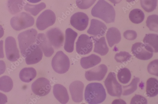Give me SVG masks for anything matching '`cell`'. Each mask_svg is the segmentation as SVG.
<instances>
[{
	"label": "cell",
	"instance_id": "1",
	"mask_svg": "<svg viewBox=\"0 0 158 104\" xmlns=\"http://www.w3.org/2000/svg\"><path fill=\"white\" fill-rule=\"evenodd\" d=\"M92 16L98 18L107 23L114 22L116 13L113 7L105 0H99L92 9Z\"/></svg>",
	"mask_w": 158,
	"mask_h": 104
},
{
	"label": "cell",
	"instance_id": "2",
	"mask_svg": "<svg viewBox=\"0 0 158 104\" xmlns=\"http://www.w3.org/2000/svg\"><path fill=\"white\" fill-rule=\"evenodd\" d=\"M85 97V101L89 104H99L106 99V94L101 84L92 83L89 84L86 87Z\"/></svg>",
	"mask_w": 158,
	"mask_h": 104
},
{
	"label": "cell",
	"instance_id": "3",
	"mask_svg": "<svg viewBox=\"0 0 158 104\" xmlns=\"http://www.w3.org/2000/svg\"><path fill=\"white\" fill-rule=\"evenodd\" d=\"M35 20L30 14L28 13L22 12L13 17L10 21L12 28L17 31H19L32 26Z\"/></svg>",
	"mask_w": 158,
	"mask_h": 104
},
{
	"label": "cell",
	"instance_id": "4",
	"mask_svg": "<svg viewBox=\"0 0 158 104\" xmlns=\"http://www.w3.org/2000/svg\"><path fill=\"white\" fill-rule=\"evenodd\" d=\"M37 32L35 29H31L20 33L18 40L21 52L24 57L25 52L36 41Z\"/></svg>",
	"mask_w": 158,
	"mask_h": 104
},
{
	"label": "cell",
	"instance_id": "5",
	"mask_svg": "<svg viewBox=\"0 0 158 104\" xmlns=\"http://www.w3.org/2000/svg\"><path fill=\"white\" fill-rule=\"evenodd\" d=\"M70 61L68 57L62 51L57 52L52 61V66L54 71L63 74L68 71L70 67Z\"/></svg>",
	"mask_w": 158,
	"mask_h": 104
},
{
	"label": "cell",
	"instance_id": "6",
	"mask_svg": "<svg viewBox=\"0 0 158 104\" xmlns=\"http://www.w3.org/2000/svg\"><path fill=\"white\" fill-rule=\"evenodd\" d=\"M56 17L53 11L47 10L44 11L37 18L36 26L38 29L43 31L53 25L56 22Z\"/></svg>",
	"mask_w": 158,
	"mask_h": 104
},
{
	"label": "cell",
	"instance_id": "7",
	"mask_svg": "<svg viewBox=\"0 0 158 104\" xmlns=\"http://www.w3.org/2000/svg\"><path fill=\"white\" fill-rule=\"evenodd\" d=\"M108 93L111 96L120 97H121L123 89L122 85L117 82L115 74L110 72L104 82Z\"/></svg>",
	"mask_w": 158,
	"mask_h": 104
},
{
	"label": "cell",
	"instance_id": "8",
	"mask_svg": "<svg viewBox=\"0 0 158 104\" xmlns=\"http://www.w3.org/2000/svg\"><path fill=\"white\" fill-rule=\"evenodd\" d=\"M43 57L41 48L36 44L31 46L25 52L24 56L26 64H34L40 61Z\"/></svg>",
	"mask_w": 158,
	"mask_h": 104
},
{
	"label": "cell",
	"instance_id": "9",
	"mask_svg": "<svg viewBox=\"0 0 158 104\" xmlns=\"http://www.w3.org/2000/svg\"><path fill=\"white\" fill-rule=\"evenodd\" d=\"M93 44L91 37L86 34H82L79 37L76 43V49L79 55L89 54L93 49Z\"/></svg>",
	"mask_w": 158,
	"mask_h": 104
},
{
	"label": "cell",
	"instance_id": "10",
	"mask_svg": "<svg viewBox=\"0 0 158 104\" xmlns=\"http://www.w3.org/2000/svg\"><path fill=\"white\" fill-rule=\"evenodd\" d=\"M5 47L6 56L8 60L15 62L19 59L20 56L15 38L12 37H7L5 40Z\"/></svg>",
	"mask_w": 158,
	"mask_h": 104
},
{
	"label": "cell",
	"instance_id": "11",
	"mask_svg": "<svg viewBox=\"0 0 158 104\" xmlns=\"http://www.w3.org/2000/svg\"><path fill=\"white\" fill-rule=\"evenodd\" d=\"M31 89L33 92L40 96H45L50 92L51 86L50 81L45 78H39L32 84Z\"/></svg>",
	"mask_w": 158,
	"mask_h": 104
},
{
	"label": "cell",
	"instance_id": "12",
	"mask_svg": "<svg viewBox=\"0 0 158 104\" xmlns=\"http://www.w3.org/2000/svg\"><path fill=\"white\" fill-rule=\"evenodd\" d=\"M89 21L88 16L82 12L75 13L71 17L70 23L77 30L83 31L87 28Z\"/></svg>",
	"mask_w": 158,
	"mask_h": 104
},
{
	"label": "cell",
	"instance_id": "13",
	"mask_svg": "<svg viewBox=\"0 0 158 104\" xmlns=\"http://www.w3.org/2000/svg\"><path fill=\"white\" fill-rule=\"evenodd\" d=\"M46 36L52 45L56 49H59L62 46L64 36L59 29L54 28L50 29L47 32Z\"/></svg>",
	"mask_w": 158,
	"mask_h": 104
},
{
	"label": "cell",
	"instance_id": "14",
	"mask_svg": "<svg viewBox=\"0 0 158 104\" xmlns=\"http://www.w3.org/2000/svg\"><path fill=\"white\" fill-rule=\"evenodd\" d=\"M108 71V68L105 64H102L86 72L85 77L89 81H101L102 80Z\"/></svg>",
	"mask_w": 158,
	"mask_h": 104
},
{
	"label": "cell",
	"instance_id": "15",
	"mask_svg": "<svg viewBox=\"0 0 158 104\" xmlns=\"http://www.w3.org/2000/svg\"><path fill=\"white\" fill-rule=\"evenodd\" d=\"M131 52L136 58L140 60H148L153 56V53L148 51L141 43H137L133 44Z\"/></svg>",
	"mask_w": 158,
	"mask_h": 104
},
{
	"label": "cell",
	"instance_id": "16",
	"mask_svg": "<svg viewBox=\"0 0 158 104\" xmlns=\"http://www.w3.org/2000/svg\"><path fill=\"white\" fill-rule=\"evenodd\" d=\"M36 42L43 51L45 56L50 57L54 53V49L44 34H39L37 35Z\"/></svg>",
	"mask_w": 158,
	"mask_h": 104
},
{
	"label": "cell",
	"instance_id": "17",
	"mask_svg": "<svg viewBox=\"0 0 158 104\" xmlns=\"http://www.w3.org/2000/svg\"><path fill=\"white\" fill-rule=\"evenodd\" d=\"M84 85L80 81H75L70 85L69 90L73 101L77 103L83 100V92Z\"/></svg>",
	"mask_w": 158,
	"mask_h": 104
},
{
	"label": "cell",
	"instance_id": "18",
	"mask_svg": "<svg viewBox=\"0 0 158 104\" xmlns=\"http://www.w3.org/2000/svg\"><path fill=\"white\" fill-rule=\"evenodd\" d=\"M107 29L106 26L103 22L93 19L91 21L90 27L87 33L90 35L100 37L105 35Z\"/></svg>",
	"mask_w": 158,
	"mask_h": 104
},
{
	"label": "cell",
	"instance_id": "19",
	"mask_svg": "<svg viewBox=\"0 0 158 104\" xmlns=\"http://www.w3.org/2000/svg\"><path fill=\"white\" fill-rule=\"evenodd\" d=\"M53 92L56 98L61 103L66 104L69 102V98L68 91L63 85L59 84L55 85Z\"/></svg>",
	"mask_w": 158,
	"mask_h": 104
},
{
	"label": "cell",
	"instance_id": "20",
	"mask_svg": "<svg viewBox=\"0 0 158 104\" xmlns=\"http://www.w3.org/2000/svg\"><path fill=\"white\" fill-rule=\"evenodd\" d=\"M77 36V33L71 28L66 30L64 48L68 52L71 53L73 51L74 42Z\"/></svg>",
	"mask_w": 158,
	"mask_h": 104
},
{
	"label": "cell",
	"instance_id": "21",
	"mask_svg": "<svg viewBox=\"0 0 158 104\" xmlns=\"http://www.w3.org/2000/svg\"><path fill=\"white\" fill-rule=\"evenodd\" d=\"M147 49L152 52L157 53L158 51V36L157 34H148L146 35L143 40Z\"/></svg>",
	"mask_w": 158,
	"mask_h": 104
},
{
	"label": "cell",
	"instance_id": "22",
	"mask_svg": "<svg viewBox=\"0 0 158 104\" xmlns=\"http://www.w3.org/2000/svg\"><path fill=\"white\" fill-rule=\"evenodd\" d=\"M93 39L95 44L94 52L101 56L106 55L108 52L109 48L107 45L104 37L98 39L94 36H91Z\"/></svg>",
	"mask_w": 158,
	"mask_h": 104
},
{
	"label": "cell",
	"instance_id": "23",
	"mask_svg": "<svg viewBox=\"0 0 158 104\" xmlns=\"http://www.w3.org/2000/svg\"><path fill=\"white\" fill-rule=\"evenodd\" d=\"M106 36L108 43L111 48L119 43L121 40V33L119 30L115 28H110Z\"/></svg>",
	"mask_w": 158,
	"mask_h": 104
},
{
	"label": "cell",
	"instance_id": "24",
	"mask_svg": "<svg viewBox=\"0 0 158 104\" xmlns=\"http://www.w3.org/2000/svg\"><path fill=\"white\" fill-rule=\"evenodd\" d=\"M101 61V59L99 56L95 54L83 57L81 60L82 67L84 69H88L95 67Z\"/></svg>",
	"mask_w": 158,
	"mask_h": 104
},
{
	"label": "cell",
	"instance_id": "25",
	"mask_svg": "<svg viewBox=\"0 0 158 104\" xmlns=\"http://www.w3.org/2000/svg\"><path fill=\"white\" fill-rule=\"evenodd\" d=\"M24 0H8L7 6L12 15H15L20 12L26 5Z\"/></svg>",
	"mask_w": 158,
	"mask_h": 104
},
{
	"label": "cell",
	"instance_id": "26",
	"mask_svg": "<svg viewBox=\"0 0 158 104\" xmlns=\"http://www.w3.org/2000/svg\"><path fill=\"white\" fill-rule=\"evenodd\" d=\"M37 72L33 68H25L22 69L19 73L21 80L24 83H29L32 81L36 77Z\"/></svg>",
	"mask_w": 158,
	"mask_h": 104
},
{
	"label": "cell",
	"instance_id": "27",
	"mask_svg": "<svg viewBox=\"0 0 158 104\" xmlns=\"http://www.w3.org/2000/svg\"><path fill=\"white\" fill-rule=\"evenodd\" d=\"M147 94L150 97L156 96L158 93V82L155 78H151L147 83Z\"/></svg>",
	"mask_w": 158,
	"mask_h": 104
},
{
	"label": "cell",
	"instance_id": "28",
	"mask_svg": "<svg viewBox=\"0 0 158 104\" xmlns=\"http://www.w3.org/2000/svg\"><path fill=\"white\" fill-rule=\"evenodd\" d=\"M14 84L11 78L5 75L0 78V90L8 93L12 89Z\"/></svg>",
	"mask_w": 158,
	"mask_h": 104
},
{
	"label": "cell",
	"instance_id": "29",
	"mask_svg": "<svg viewBox=\"0 0 158 104\" xmlns=\"http://www.w3.org/2000/svg\"><path fill=\"white\" fill-rule=\"evenodd\" d=\"M144 14L143 11L139 9H135L130 13L129 18L133 23L138 24L142 23L144 19Z\"/></svg>",
	"mask_w": 158,
	"mask_h": 104
},
{
	"label": "cell",
	"instance_id": "30",
	"mask_svg": "<svg viewBox=\"0 0 158 104\" xmlns=\"http://www.w3.org/2000/svg\"><path fill=\"white\" fill-rule=\"evenodd\" d=\"M46 5L44 3L33 5L27 3L24 6V10L34 16H36L42 10L45 9Z\"/></svg>",
	"mask_w": 158,
	"mask_h": 104
},
{
	"label": "cell",
	"instance_id": "31",
	"mask_svg": "<svg viewBox=\"0 0 158 104\" xmlns=\"http://www.w3.org/2000/svg\"><path fill=\"white\" fill-rule=\"evenodd\" d=\"M131 75L130 71L127 68L121 69L118 71L117 74L118 80L123 84H127L129 82Z\"/></svg>",
	"mask_w": 158,
	"mask_h": 104
},
{
	"label": "cell",
	"instance_id": "32",
	"mask_svg": "<svg viewBox=\"0 0 158 104\" xmlns=\"http://www.w3.org/2000/svg\"><path fill=\"white\" fill-rule=\"evenodd\" d=\"M139 80V78L135 77L129 85L123 86V95L127 96L134 93L137 89V85Z\"/></svg>",
	"mask_w": 158,
	"mask_h": 104
},
{
	"label": "cell",
	"instance_id": "33",
	"mask_svg": "<svg viewBox=\"0 0 158 104\" xmlns=\"http://www.w3.org/2000/svg\"><path fill=\"white\" fill-rule=\"evenodd\" d=\"M140 4L145 11L148 12H151L156 9L157 0H140Z\"/></svg>",
	"mask_w": 158,
	"mask_h": 104
},
{
	"label": "cell",
	"instance_id": "34",
	"mask_svg": "<svg viewBox=\"0 0 158 104\" xmlns=\"http://www.w3.org/2000/svg\"><path fill=\"white\" fill-rule=\"evenodd\" d=\"M158 16L153 15L149 16L146 21L147 26L150 30L156 32H158Z\"/></svg>",
	"mask_w": 158,
	"mask_h": 104
},
{
	"label": "cell",
	"instance_id": "35",
	"mask_svg": "<svg viewBox=\"0 0 158 104\" xmlns=\"http://www.w3.org/2000/svg\"><path fill=\"white\" fill-rule=\"evenodd\" d=\"M96 1V0H76V4L79 9L85 10L89 8Z\"/></svg>",
	"mask_w": 158,
	"mask_h": 104
},
{
	"label": "cell",
	"instance_id": "36",
	"mask_svg": "<svg viewBox=\"0 0 158 104\" xmlns=\"http://www.w3.org/2000/svg\"><path fill=\"white\" fill-rule=\"evenodd\" d=\"M131 56L127 52H121L116 54L115 56V59L118 63H123L127 61L131 58Z\"/></svg>",
	"mask_w": 158,
	"mask_h": 104
},
{
	"label": "cell",
	"instance_id": "37",
	"mask_svg": "<svg viewBox=\"0 0 158 104\" xmlns=\"http://www.w3.org/2000/svg\"><path fill=\"white\" fill-rule=\"evenodd\" d=\"M158 60H155L150 63L148 67V72L151 74L158 76Z\"/></svg>",
	"mask_w": 158,
	"mask_h": 104
},
{
	"label": "cell",
	"instance_id": "38",
	"mask_svg": "<svg viewBox=\"0 0 158 104\" xmlns=\"http://www.w3.org/2000/svg\"><path fill=\"white\" fill-rule=\"evenodd\" d=\"M131 104H148L147 99L141 95H136L131 99Z\"/></svg>",
	"mask_w": 158,
	"mask_h": 104
},
{
	"label": "cell",
	"instance_id": "39",
	"mask_svg": "<svg viewBox=\"0 0 158 104\" xmlns=\"http://www.w3.org/2000/svg\"><path fill=\"white\" fill-rule=\"evenodd\" d=\"M124 37L129 40H134L137 36L136 32L133 30H128L126 31L123 33Z\"/></svg>",
	"mask_w": 158,
	"mask_h": 104
},
{
	"label": "cell",
	"instance_id": "40",
	"mask_svg": "<svg viewBox=\"0 0 158 104\" xmlns=\"http://www.w3.org/2000/svg\"><path fill=\"white\" fill-rule=\"evenodd\" d=\"M6 70V65L3 60H0V75L3 74Z\"/></svg>",
	"mask_w": 158,
	"mask_h": 104
},
{
	"label": "cell",
	"instance_id": "41",
	"mask_svg": "<svg viewBox=\"0 0 158 104\" xmlns=\"http://www.w3.org/2000/svg\"><path fill=\"white\" fill-rule=\"evenodd\" d=\"M7 102V98L4 94L0 93V104H6Z\"/></svg>",
	"mask_w": 158,
	"mask_h": 104
},
{
	"label": "cell",
	"instance_id": "42",
	"mask_svg": "<svg viewBox=\"0 0 158 104\" xmlns=\"http://www.w3.org/2000/svg\"><path fill=\"white\" fill-rule=\"evenodd\" d=\"M3 41H0V58H4V55L3 51Z\"/></svg>",
	"mask_w": 158,
	"mask_h": 104
},
{
	"label": "cell",
	"instance_id": "43",
	"mask_svg": "<svg viewBox=\"0 0 158 104\" xmlns=\"http://www.w3.org/2000/svg\"><path fill=\"white\" fill-rule=\"evenodd\" d=\"M112 104H126V102L122 99H117L114 100Z\"/></svg>",
	"mask_w": 158,
	"mask_h": 104
},
{
	"label": "cell",
	"instance_id": "44",
	"mask_svg": "<svg viewBox=\"0 0 158 104\" xmlns=\"http://www.w3.org/2000/svg\"><path fill=\"white\" fill-rule=\"evenodd\" d=\"M4 34V31L2 26L0 25V38L2 37Z\"/></svg>",
	"mask_w": 158,
	"mask_h": 104
},
{
	"label": "cell",
	"instance_id": "45",
	"mask_svg": "<svg viewBox=\"0 0 158 104\" xmlns=\"http://www.w3.org/2000/svg\"><path fill=\"white\" fill-rule=\"evenodd\" d=\"M109 1L113 4L115 6V4L120 3L122 0H109Z\"/></svg>",
	"mask_w": 158,
	"mask_h": 104
},
{
	"label": "cell",
	"instance_id": "46",
	"mask_svg": "<svg viewBox=\"0 0 158 104\" xmlns=\"http://www.w3.org/2000/svg\"><path fill=\"white\" fill-rule=\"evenodd\" d=\"M29 2L33 3H36L41 2L42 0H27Z\"/></svg>",
	"mask_w": 158,
	"mask_h": 104
},
{
	"label": "cell",
	"instance_id": "47",
	"mask_svg": "<svg viewBox=\"0 0 158 104\" xmlns=\"http://www.w3.org/2000/svg\"><path fill=\"white\" fill-rule=\"evenodd\" d=\"M135 1V0H126L127 2H134Z\"/></svg>",
	"mask_w": 158,
	"mask_h": 104
}]
</instances>
